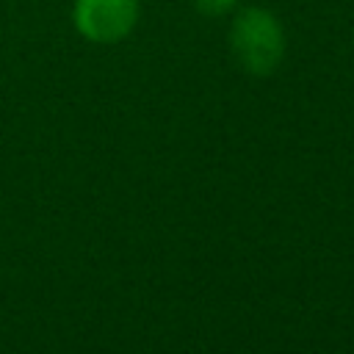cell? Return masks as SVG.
I'll return each instance as SVG.
<instances>
[{"label":"cell","instance_id":"6da1fadb","mask_svg":"<svg viewBox=\"0 0 354 354\" xmlns=\"http://www.w3.org/2000/svg\"><path fill=\"white\" fill-rule=\"evenodd\" d=\"M230 44L252 75H268L282 61L285 53V36L277 22V17L266 8H243L230 33Z\"/></svg>","mask_w":354,"mask_h":354},{"label":"cell","instance_id":"7a4b0ae2","mask_svg":"<svg viewBox=\"0 0 354 354\" xmlns=\"http://www.w3.org/2000/svg\"><path fill=\"white\" fill-rule=\"evenodd\" d=\"M138 19V0H75V25L88 41H119Z\"/></svg>","mask_w":354,"mask_h":354},{"label":"cell","instance_id":"3957f363","mask_svg":"<svg viewBox=\"0 0 354 354\" xmlns=\"http://www.w3.org/2000/svg\"><path fill=\"white\" fill-rule=\"evenodd\" d=\"M196 3V8L202 11V14H224V11H230L238 0H194Z\"/></svg>","mask_w":354,"mask_h":354}]
</instances>
